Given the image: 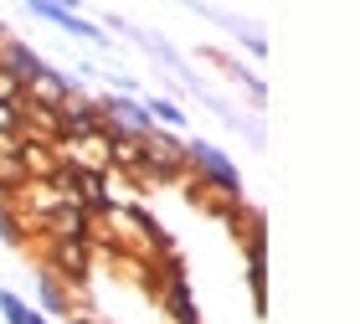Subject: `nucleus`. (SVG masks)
<instances>
[{
	"mask_svg": "<svg viewBox=\"0 0 360 324\" xmlns=\"http://www.w3.org/2000/svg\"><path fill=\"white\" fill-rule=\"evenodd\" d=\"M191 155L201 160V165H206L211 175H217V181H221L226 190H237V170H232V165L221 160V150H211V144H191Z\"/></svg>",
	"mask_w": 360,
	"mask_h": 324,
	"instance_id": "f257e3e1",
	"label": "nucleus"
},
{
	"mask_svg": "<svg viewBox=\"0 0 360 324\" xmlns=\"http://www.w3.org/2000/svg\"><path fill=\"white\" fill-rule=\"evenodd\" d=\"M6 62H11V67H15V72L26 77V83H37V77L46 72V67H41V62L31 57V52H21V46H11V52H6Z\"/></svg>",
	"mask_w": 360,
	"mask_h": 324,
	"instance_id": "f03ea898",
	"label": "nucleus"
},
{
	"mask_svg": "<svg viewBox=\"0 0 360 324\" xmlns=\"http://www.w3.org/2000/svg\"><path fill=\"white\" fill-rule=\"evenodd\" d=\"M57 263H62V273H83L88 268V257H83V247H77V242H57Z\"/></svg>",
	"mask_w": 360,
	"mask_h": 324,
	"instance_id": "7ed1b4c3",
	"label": "nucleus"
},
{
	"mask_svg": "<svg viewBox=\"0 0 360 324\" xmlns=\"http://www.w3.org/2000/svg\"><path fill=\"white\" fill-rule=\"evenodd\" d=\"M57 232H62V242H77V237H83V216H77V212H57Z\"/></svg>",
	"mask_w": 360,
	"mask_h": 324,
	"instance_id": "20e7f679",
	"label": "nucleus"
},
{
	"mask_svg": "<svg viewBox=\"0 0 360 324\" xmlns=\"http://www.w3.org/2000/svg\"><path fill=\"white\" fill-rule=\"evenodd\" d=\"M0 309H6L11 324H26V319H31V309H26V304L15 299V294H6V288H0Z\"/></svg>",
	"mask_w": 360,
	"mask_h": 324,
	"instance_id": "39448f33",
	"label": "nucleus"
},
{
	"mask_svg": "<svg viewBox=\"0 0 360 324\" xmlns=\"http://www.w3.org/2000/svg\"><path fill=\"white\" fill-rule=\"evenodd\" d=\"M150 113H155L160 124H170V129H180V124H186V119H180V108H175V103H160V98L150 103Z\"/></svg>",
	"mask_w": 360,
	"mask_h": 324,
	"instance_id": "423d86ee",
	"label": "nucleus"
},
{
	"mask_svg": "<svg viewBox=\"0 0 360 324\" xmlns=\"http://www.w3.org/2000/svg\"><path fill=\"white\" fill-rule=\"evenodd\" d=\"M21 160H26L31 170H46V150H37V144H26V150H21Z\"/></svg>",
	"mask_w": 360,
	"mask_h": 324,
	"instance_id": "0eeeda50",
	"label": "nucleus"
},
{
	"mask_svg": "<svg viewBox=\"0 0 360 324\" xmlns=\"http://www.w3.org/2000/svg\"><path fill=\"white\" fill-rule=\"evenodd\" d=\"M0 103H15V77L0 67Z\"/></svg>",
	"mask_w": 360,
	"mask_h": 324,
	"instance_id": "6e6552de",
	"label": "nucleus"
},
{
	"mask_svg": "<svg viewBox=\"0 0 360 324\" xmlns=\"http://www.w3.org/2000/svg\"><path fill=\"white\" fill-rule=\"evenodd\" d=\"M15 124V103H0V129H11Z\"/></svg>",
	"mask_w": 360,
	"mask_h": 324,
	"instance_id": "1a4fd4ad",
	"label": "nucleus"
},
{
	"mask_svg": "<svg viewBox=\"0 0 360 324\" xmlns=\"http://www.w3.org/2000/svg\"><path fill=\"white\" fill-rule=\"evenodd\" d=\"M46 6H62V11H72V6H77V0H46Z\"/></svg>",
	"mask_w": 360,
	"mask_h": 324,
	"instance_id": "9d476101",
	"label": "nucleus"
}]
</instances>
